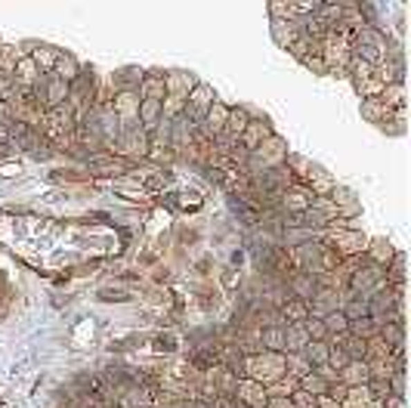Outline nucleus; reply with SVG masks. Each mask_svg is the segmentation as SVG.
Masks as SVG:
<instances>
[{
  "mask_svg": "<svg viewBox=\"0 0 411 408\" xmlns=\"http://www.w3.org/2000/svg\"><path fill=\"white\" fill-rule=\"evenodd\" d=\"M347 390H349V387L337 380V384H331V387H328V396L334 399V402H343V396H347Z\"/></svg>",
  "mask_w": 411,
  "mask_h": 408,
  "instance_id": "nucleus-42",
  "label": "nucleus"
},
{
  "mask_svg": "<svg viewBox=\"0 0 411 408\" xmlns=\"http://www.w3.org/2000/svg\"><path fill=\"white\" fill-rule=\"evenodd\" d=\"M300 35H303L300 19H282V22H273V37H275V44H278V47H284V50H288L291 44H294Z\"/></svg>",
  "mask_w": 411,
  "mask_h": 408,
  "instance_id": "nucleus-16",
  "label": "nucleus"
},
{
  "mask_svg": "<svg viewBox=\"0 0 411 408\" xmlns=\"http://www.w3.org/2000/svg\"><path fill=\"white\" fill-rule=\"evenodd\" d=\"M250 124V109H244V105H235V109H229V118H226V133L232 140H238V136L244 133V127Z\"/></svg>",
  "mask_w": 411,
  "mask_h": 408,
  "instance_id": "nucleus-28",
  "label": "nucleus"
},
{
  "mask_svg": "<svg viewBox=\"0 0 411 408\" xmlns=\"http://www.w3.org/2000/svg\"><path fill=\"white\" fill-rule=\"evenodd\" d=\"M161 121H164V105L161 102L158 100H139V127H143L145 133H152Z\"/></svg>",
  "mask_w": 411,
  "mask_h": 408,
  "instance_id": "nucleus-14",
  "label": "nucleus"
},
{
  "mask_svg": "<svg viewBox=\"0 0 411 408\" xmlns=\"http://www.w3.org/2000/svg\"><path fill=\"white\" fill-rule=\"evenodd\" d=\"M343 291H337V288H316V294L307 300V306H309V319H325L328 313H334V309H340L343 304V297H340Z\"/></svg>",
  "mask_w": 411,
  "mask_h": 408,
  "instance_id": "nucleus-7",
  "label": "nucleus"
},
{
  "mask_svg": "<svg viewBox=\"0 0 411 408\" xmlns=\"http://www.w3.org/2000/svg\"><path fill=\"white\" fill-rule=\"evenodd\" d=\"M278 198H282V204L284 207L291 210V214H303V210L309 207V204H313V192H309L307 186H303V183H297V186H288L284 189L282 195H278Z\"/></svg>",
  "mask_w": 411,
  "mask_h": 408,
  "instance_id": "nucleus-11",
  "label": "nucleus"
},
{
  "mask_svg": "<svg viewBox=\"0 0 411 408\" xmlns=\"http://www.w3.org/2000/svg\"><path fill=\"white\" fill-rule=\"evenodd\" d=\"M111 149H115L118 155H124V158H145L152 152V140H149V133H145L143 127L121 130V136H118V142Z\"/></svg>",
  "mask_w": 411,
  "mask_h": 408,
  "instance_id": "nucleus-3",
  "label": "nucleus"
},
{
  "mask_svg": "<svg viewBox=\"0 0 411 408\" xmlns=\"http://www.w3.org/2000/svg\"><path fill=\"white\" fill-rule=\"evenodd\" d=\"M31 62L37 65V71L41 75H53V68H56L59 56H62V50L59 47H50V44H41V47H31Z\"/></svg>",
  "mask_w": 411,
  "mask_h": 408,
  "instance_id": "nucleus-15",
  "label": "nucleus"
},
{
  "mask_svg": "<svg viewBox=\"0 0 411 408\" xmlns=\"http://www.w3.org/2000/svg\"><path fill=\"white\" fill-rule=\"evenodd\" d=\"M396 257V248L390 245V239H368L365 245V260L371 263V266H390V260Z\"/></svg>",
  "mask_w": 411,
  "mask_h": 408,
  "instance_id": "nucleus-12",
  "label": "nucleus"
},
{
  "mask_svg": "<svg viewBox=\"0 0 411 408\" xmlns=\"http://www.w3.org/2000/svg\"><path fill=\"white\" fill-rule=\"evenodd\" d=\"M37 77H41V71H37V65L31 62V56L16 59V65H12V81H16V90L31 93V87L37 84Z\"/></svg>",
  "mask_w": 411,
  "mask_h": 408,
  "instance_id": "nucleus-9",
  "label": "nucleus"
},
{
  "mask_svg": "<svg viewBox=\"0 0 411 408\" xmlns=\"http://www.w3.org/2000/svg\"><path fill=\"white\" fill-rule=\"evenodd\" d=\"M331 77H340V81H349V71L347 68H328Z\"/></svg>",
  "mask_w": 411,
  "mask_h": 408,
  "instance_id": "nucleus-47",
  "label": "nucleus"
},
{
  "mask_svg": "<svg viewBox=\"0 0 411 408\" xmlns=\"http://www.w3.org/2000/svg\"><path fill=\"white\" fill-rule=\"evenodd\" d=\"M303 328H307V337L309 340H328V331H325V322L322 319H307V322H303Z\"/></svg>",
  "mask_w": 411,
  "mask_h": 408,
  "instance_id": "nucleus-37",
  "label": "nucleus"
},
{
  "mask_svg": "<svg viewBox=\"0 0 411 408\" xmlns=\"http://www.w3.org/2000/svg\"><path fill=\"white\" fill-rule=\"evenodd\" d=\"M381 408H405V399H399V396H387L381 402Z\"/></svg>",
  "mask_w": 411,
  "mask_h": 408,
  "instance_id": "nucleus-45",
  "label": "nucleus"
},
{
  "mask_svg": "<svg viewBox=\"0 0 411 408\" xmlns=\"http://www.w3.org/2000/svg\"><path fill=\"white\" fill-rule=\"evenodd\" d=\"M316 408H340V402H334V399L325 393V396H316Z\"/></svg>",
  "mask_w": 411,
  "mask_h": 408,
  "instance_id": "nucleus-44",
  "label": "nucleus"
},
{
  "mask_svg": "<svg viewBox=\"0 0 411 408\" xmlns=\"http://www.w3.org/2000/svg\"><path fill=\"white\" fill-rule=\"evenodd\" d=\"M362 118L371 121V124H381V127H387L390 121H396V118H402V115L390 111L381 100H362Z\"/></svg>",
  "mask_w": 411,
  "mask_h": 408,
  "instance_id": "nucleus-17",
  "label": "nucleus"
},
{
  "mask_svg": "<svg viewBox=\"0 0 411 408\" xmlns=\"http://www.w3.org/2000/svg\"><path fill=\"white\" fill-rule=\"evenodd\" d=\"M374 405H381V402H374V396L368 393L365 384H362V387H349L347 396H343V402H340V408H374Z\"/></svg>",
  "mask_w": 411,
  "mask_h": 408,
  "instance_id": "nucleus-30",
  "label": "nucleus"
},
{
  "mask_svg": "<svg viewBox=\"0 0 411 408\" xmlns=\"http://www.w3.org/2000/svg\"><path fill=\"white\" fill-rule=\"evenodd\" d=\"M263 408H294V405H291V399H288V396H269Z\"/></svg>",
  "mask_w": 411,
  "mask_h": 408,
  "instance_id": "nucleus-43",
  "label": "nucleus"
},
{
  "mask_svg": "<svg viewBox=\"0 0 411 408\" xmlns=\"http://www.w3.org/2000/svg\"><path fill=\"white\" fill-rule=\"evenodd\" d=\"M309 344L307 337V328H303V322H291V325H284V353H303Z\"/></svg>",
  "mask_w": 411,
  "mask_h": 408,
  "instance_id": "nucleus-23",
  "label": "nucleus"
},
{
  "mask_svg": "<svg viewBox=\"0 0 411 408\" xmlns=\"http://www.w3.org/2000/svg\"><path fill=\"white\" fill-rule=\"evenodd\" d=\"M210 408H235V399H226V396H217Z\"/></svg>",
  "mask_w": 411,
  "mask_h": 408,
  "instance_id": "nucleus-46",
  "label": "nucleus"
},
{
  "mask_svg": "<svg viewBox=\"0 0 411 408\" xmlns=\"http://www.w3.org/2000/svg\"><path fill=\"white\" fill-rule=\"evenodd\" d=\"M377 334H381V340L387 344L390 353L405 350V325L402 322H387V325L377 328Z\"/></svg>",
  "mask_w": 411,
  "mask_h": 408,
  "instance_id": "nucleus-21",
  "label": "nucleus"
},
{
  "mask_svg": "<svg viewBox=\"0 0 411 408\" xmlns=\"http://www.w3.org/2000/svg\"><path fill=\"white\" fill-rule=\"evenodd\" d=\"M374 408H381V405H374Z\"/></svg>",
  "mask_w": 411,
  "mask_h": 408,
  "instance_id": "nucleus-49",
  "label": "nucleus"
},
{
  "mask_svg": "<svg viewBox=\"0 0 411 408\" xmlns=\"http://www.w3.org/2000/svg\"><path fill=\"white\" fill-rule=\"evenodd\" d=\"M328 350L331 346L325 344V340H309L307 350H303V356H307V362L313 368H319V365H328Z\"/></svg>",
  "mask_w": 411,
  "mask_h": 408,
  "instance_id": "nucleus-32",
  "label": "nucleus"
},
{
  "mask_svg": "<svg viewBox=\"0 0 411 408\" xmlns=\"http://www.w3.org/2000/svg\"><path fill=\"white\" fill-rule=\"evenodd\" d=\"M257 344L266 353H284V325H263Z\"/></svg>",
  "mask_w": 411,
  "mask_h": 408,
  "instance_id": "nucleus-18",
  "label": "nucleus"
},
{
  "mask_svg": "<svg viewBox=\"0 0 411 408\" xmlns=\"http://www.w3.org/2000/svg\"><path fill=\"white\" fill-rule=\"evenodd\" d=\"M390 396H399V399H405V371H396V374H390Z\"/></svg>",
  "mask_w": 411,
  "mask_h": 408,
  "instance_id": "nucleus-38",
  "label": "nucleus"
},
{
  "mask_svg": "<svg viewBox=\"0 0 411 408\" xmlns=\"http://www.w3.org/2000/svg\"><path fill=\"white\" fill-rule=\"evenodd\" d=\"M325 245L340 257V260H347V257L365 254L368 235L362 232V229H347V226H340V223H331V226L325 229Z\"/></svg>",
  "mask_w": 411,
  "mask_h": 408,
  "instance_id": "nucleus-1",
  "label": "nucleus"
},
{
  "mask_svg": "<svg viewBox=\"0 0 411 408\" xmlns=\"http://www.w3.org/2000/svg\"><path fill=\"white\" fill-rule=\"evenodd\" d=\"M139 100H158V102H164V71H158V68H152V71H145L143 75V84H139Z\"/></svg>",
  "mask_w": 411,
  "mask_h": 408,
  "instance_id": "nucleus-13",
  "label": "nucleus"
},
{
  "mask_svg": "<svg viewBox=\"0 0 411 408\" xmlns=\"http://www.w3.org/2000/svg\"><path fill=\"white\" fill-rule=\"evenodd\" d=\"M365 387H368L371 396H374V402H383V399L390 396V384H387V380H374V378H371Z\"/></svg>",
  "mask_w": 411,
  "mask_h": 408,
  "instance_id": "nucleus-39",
  "label": "nucleus"
},
{
  "mask_svg": "<svg viewBox=\"0 0 411 408\" xmlns=\"http://www.w3.org/2000/svg\"><path fill=\"white\" fill-rule=\"evenodd\" d=\"M316 288H319V281L309 272H294L288 279V291H291V297H297V300H309L316 294Z\"/></svg>",
  "mask_w": 411,
  "mask_h": 408,
  "instance_id": "nucleus-20",
  "label": "nucleus"
},
{
  "mask_svg": "<svg viewBox=\"0 0 411 408\" xmlns=\"http://www.w3.org/2000/svg\"><path fill=\"white\" fill-rule=\"evenodd\" d=\"M266 387L263 384H257V380H250V378H241L238 380V387H235V402H241V405H248V408H263L266 405Z\"/></svg>",
  "mask_w": 411,
  "mask_h": 408,
  "instance_id": "nucleus-8",
  "label": "nucleus"
},
{
  "mask_svg": "<svg viewBox=\"0 0 411 408\" xmlns=\"http://www.w3.org/2000/svg\"><path fill=\"white\" fill-rule=\"evenodd\" d=\"M309 371H313V365L307 362L303 353H284V378L300 380V378H307Z\"/></svg>",
  "mask_w": 411,
  "mask_h": 408,
  "instance_id": "nucleus-26",
  "label": "nucleus"
},
{
  "mask_svg": "<svg viewBox=\"0 0 411 408\" xmlns=\"http://www.w3.org/2000/svg\"><path fill=\"white\" fill-rule=\"evenodd\" d=\"M343 350H347V356H349V359H365V356H368V340L347 337V344H343Z\"/></svg>",
  "mask_w": 411,
  "mask_h": 408,
  "instance_id": "nucleus-36",
  "label": "nucleus"
},
{
  "mask_svg": "<svg viewBox=\"0 0 411 408\" xmlns=\"http://www.w3.org/2000/svg\"><path fill=\"white\" fill-rule=\"evenodd\" d=\"M322 322H325V331H328V337H334V334H347V328H349V319L340 313V309L328 313Z\"/></svg>",
  "mask_w": 411,
  "mask_h": 408,
  "instance_id": "nucleus-33",
  "label": "nucleus"
},
{
  "mask_svg": "<svg viewBox=\"0 0 411 408\" xmlns=\"http://www.w3.org/2000/svg\"><path fill=\"white\" fill-rule=\"evenodd\" d=\"M109 105H111V111L118 115V121H121V130L139 127V93H130V90L115 93L109 100Z\"/></svg>",
  "mask_w": 411,
  "mask_h": 408,
  "instance_id": "nucleus-4",
  "label": "nucleus"
},
{
  "mask_svg": "<svg viewBox=\"0 0 411 408\" xmlns=\"http://www.w3.org/2000/svg\"><path fill=\"white\" fill-rule=\"evenodd\" d=\"M347 365H349L347 350H343V346H331V350H328V368H334V371L340 374Z\"/></svg>",
  "mask_w": 411,
  "mask_h": 408,
  "instance_id": "nucleus-35",
  "label": "nucleus"
},
{
  "mask_svg": "<svg viewBox=\"0 0 411 408\" xmlns=\"http://www.w3.org/2000/svg\"><path fill=\"white\" fill-rule=\"evenodd\" d=\"M81 68H84V65L77 62L71 53H62V56H59V62H56V68H53V77H59L62 84H68V87H71V84L81 77Z\"/></svg>",
  "mask_w": 411,
  "mask_h": 408,
  "instance_id": "nucleus-22",
  "label": "nucleus"
},
{
  "mask_svg": "<svg viewBox=\"0 0 411 408\" xmlns=\"http://www.w3.org/2000/svg\"><path fill=\"white\" fill-rule=\"evenodd\" d=\"M297 387H300V390L303 393H309V396H325V393H328V380H325L322 378V374L319 371H316V368H313V371H309L307 374V378H300V380H297Z\"/></svg>",
  "mask_w": 411,
  "mask_h": 408,
  "instance_id": "nucleus-31",
  "label": "nucleus"
},
{
  "mask_svg": "<svg viewBox=\"0 0 411 408\" xmlns=\"http://www.w3.org/2000/svg\"><path fill=\"white\" fill-rule=\"evenodd\" d=\"M300 65H303L307 71H313V75H319V77H322V75H328V65L322 62V56H307Z\"/></svg>",
  "mask_w": 411,
  "mask_h": 408,
  "instance_id": "nucleus-41",
  "label": "nucleus"
},
{
  "mask_svg": "<svg viewBox=\"0 0 411 408\" xmlns=\"http://www.w3.org/2000/svg\"><path fill=\"white\" fill-rule=\"evenodd\" d=\"M337 378H340V384H347V387H362V384H368V380H371L368 362H365V359H349V365L343 368Z\"/></svg>",
  "mask_w": 411,
  "mask_h": 408,
  "instance_id": "nucleus-19",
  "label": "nucleus"
},
{
  "mask_svg": "<svg viewBox=\"0 0 411 408\" xmlns=\"http://www.w3.org/2000/svg\"><path fill=\"white\" fill-rule=\"evenodd\" d=\"M405 266H408V257L402 251H396V257L390 260V266L383 269V272H387V281L393 288H399V285H405V281H408V269Z\"/></svg>",
  "mask_w": 411,
  "mask_h": 408,
  "instance_id": "nucleus-29",
  "label": "nucleus"
},
{
  "mask_svg": "<svg viewBox=\"0 0 411 408\" xmlns=\"http://www.w3.org/2000/svg\"><path fill=\"white\" fill-rule=\"evenodd\" d=\"M347 334H349V337L368 340V337H374V334H377V325H374V322H371V319H356V322H349Z\"/></svg>",
  "mask_w": 411,
  "mask_h": 408,
  "instance_id": "nucleus-34",
  "label": "nucleus"
},
{
  "mask_svg": "<svg viewBox=\"0 0 411 408\" xmlns=\"http://www.w3.org/2000/svg\"><path fill=\"white\" fill-rule=\"evenodd\" d=\"M383 105H387L390 111H396V115H402L405 111V84H390V87L381 90V96H377Z\"/></svg>",
  "mask_w": 411,
  "mask_h": 408,
  "instance_id": "nucleus-25",
  "label": "nucleus"
},
{
  "mask_svg": "<svg viewBox=\"0 0 411 408\" xmlns=\"http://www.w3.org/2000/svg\"><path fill=\"white\" fill-rule=\"evenodd\" d=\"M288 399H291V405H294V408H316V396H309V393H303L300 387H297V390L291 393Z\"/></svg>",
  "mask_w": 411,
  "mask_h": 408,
  "instance_id": "nucleus-40",
  "label": "nucleus"
},
{
  "mask_svg": "<svg viewBox=\"0 0 411 408\" xmlns=\"http://www.w3.org/2000/svg\"><path fill=\"white\" fill-rule=\"evenodd\" d=\"M217 102V90L210 87V84H195V90L189 93V100H185V109H183V118L192 124V127H198V124L204 121V115H208V109Z\"/></svg>",
  "mask_w": 411,
  "mask_h": 408,
  "instance_id": "nucleus-2",
  "label": "nucleus"
},
{
  "mask_svg": "<svg viewBox=\"0 0 411 408\" xmlns=\"http://www.w3.org/2000/svg\"><path fill=\"white\" fill-rule=\"evenodd\" d=\"M303 183H307V189L313 192V198H328L331 192H334V186H337V180L328 174V170H322V167H309V174L303 176Z\"/></svg>",
  "mask_w": 411,
  "mask_h": 408,
  "instance_id": "nucleus-10",
  "label": "nucleus"
},
{
  "mask_svg": "<svg viewBox=\"0 0 411 408\" xmlns=\"http://www.w3.org/2000/svg\"><path fill=\"white\" fill-rule=\"evenodd\" d=\"M278 313H282L284 325H291V322H307L309 319V306L307 300H297V297H288L282 306H278Z\"/></svg>",
  "mask_w": 411,
  "mask_h": 408,
  "instance_id": "nucleus-27",
  "label": "nucleus"
},
{
  "mask_svg": "<svg viewBox=\"0 0 411 408\" xmlns=\"http://www.w3.org/2000/svg\"><path fill=\"white\" fill-rule=\"evenodd\" d=\"M349 59H353V50H349V37L343 35H328L322 41V62L328 68H347Z\"/></svg>",
  "mask_w": 411,
  "mask_h": 408,
  "instance_id": "nucleus-5",
  "label": "nucleus"
},
{
  "mask_svg": "<svg viewBox=\"0 0 411 408\" xmlns=\"http://www.w3.org/2000/svg\"><path fill=\"white\" fill-rule=\"evenodd\" d=\"M275 136L273 124H269V118H250V124L244 127V133L238 136V146L244 149V152H257V149L263 146V142H269Z\"/></svg>",
  "mask_w": 411,
  "mask_h": 408,
  "instance_id": "nucleus-6",
  "label": "nucleus"
},
{
  "mask_svg": "<svg viewBox=\"0 0 411 408\" xmlns=\"http://www.w3.org/2000/svg\"><path fill=\"white\" fill-rule=\"evenodd\" d=\"M118 408H158V402H155V393L143 390V387H134L130 393H121Z\"/></svg>",
  "mask_w": 411,
  "mask_h": 408,
  "instance_id": "nucleus-24",
  "label": "nucleus"
},
{
  "mask_svg": "<svg viewBox=\"0 0 411 408\" xmlns=\"http://www.w3.org/2000/svg\"><path fill=\"white\" fill-rule=\"evenodd\" d=\"M192 408H210V402H198V399H195V402H192Z\"/></svg>",
  "mask_w": 411,
  "mask_h": 408,
  "instance_id": "nucleus-48",
  "label": "nucleus"
}]
</instances>
